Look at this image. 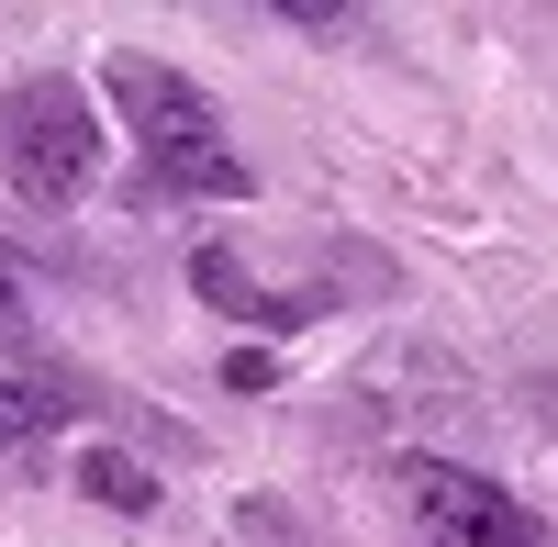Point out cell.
<instances>
[{"label": "cell", "mask_w": 558, "mask_h": 547, "mask_svg": "<svg viewBox=\"0 0 558 547\" xmlns=\"http://www.w3.org/2000/svg\"><path fill=\"white\" fill-rule=\"evenodd\" d=\"M112 112L134 123V146H146V168L168 179V191H191V202H246V157L223 146V112H213V89H191L179 68L157 57H112Z\"/></svg>", "instance_id": "6da1fadb"}, {"label": "cell", "mask_w": 558, "mask_h": 547, "mask_svg": "<svg viewBox=\"0 0 558 547\" xmlns=\"http://www.w3.org/2000/svg\"><path fill=\"white\" fill-rule=\"evenodd\" d=\"M0 168L23 202H78L101 179V123L78 78H12L0 89Z\"/></svg>", "instance_id": "7a4b0ae2"}, {"label": "cell", "mask_w": 558, "mask_h": 547, "mask_svg": "<svg viewBox=\"0 0 558 547\" xmlns=\"http://www.w3.org/2000/svg\"><path fill=\"white\" fill-rule=\"evenodd\" d=\"M402 503L425 514L436 547H547V525L514 503V491H492L481 470H458V459H402Z\"/></svg>", "instance_id": "3957f363"}, {"label": "cell", "mask_w": 558, "mask_h": 547, "mask_svg": "<svg viewBox=\"0 0 558 547\" xmlns=\"http://www.w3.org/2000/svg\"><path fill=\"white\" fill-rule=\"evenodd\" d=\"M191 291H202L213 313H235V325H257V336H302L313 313H324V291H268V280H246L235 246H202V257H191Z\"/></svg>", "instance_id": "277c9868"}, {"label": "cell", "mask_w": 558, "mask_h": 547, "mask_svg": "<svg viewBox=\"0 0 558 547\" xmlns=\"http://www.w3.org/2000/svg\"><path fill=\"white\" fill-rule=\"evenodd\" d=\"M78 491L112 503V514H157V470L123 459V447H78Z\"/></svg>", "instance_id": "5b68a950"}, {"label": "cell", "mask_w": 558, "mask_h": 547, "mask_svg": "<svg viewBox=\"0 0 558 547\" xmlns=\"http://www.w3.org/2000/svg\"><path fill=\"white\" fill-rule=\"evenodd\" d=\"M34 336V302H23V268L0 257V347H23Z\"/></svg>", "instance_id": "8992f818"}, {"label": "cell", "mask_w": 558, "mask_h": 547, "mask_svg": "<svg viewBox=\"0 0 558 547\" xmlns=\"http://www.w3.org/2000/svg\"><path fill=\"white\" fill-rule=\"evenodd\" d=\"M45 414H57V402H45V391H23V380H0V425H45Z\"/></svg>", "instance_id": "52a82bcc"}]
</instances>
